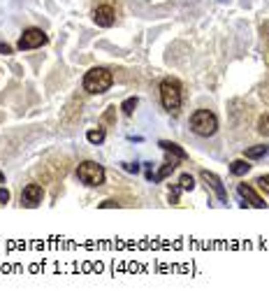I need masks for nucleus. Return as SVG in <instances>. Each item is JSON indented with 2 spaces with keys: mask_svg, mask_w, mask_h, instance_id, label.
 Returning <instances> with one entry per match:
<instances>
[{
  "mask_svg": "<svg viewBox=\"0 0 269 302\" xmlns=\"http://www.w3.org/2000/svg\"><path fill=\"white\" fill-rule=\"evenodd\" d=\"M10 200V191H5V188H0V202H7Z\"/></svg>",
  "mask_w": 269,
  "mask_h": 302,
  "instance_id": "obj_18",
  "label": "nucleus"
},
{
  "mask_svg": "<svg viewBox=\"0 0 269 302\" xmlns=\"http://www.w3.org/2000/svg\"><path fill=\"white\" fill-rule=\"evenodd\" d=\"M267 151H269L267 144H255V146H251V149H246V158H262Z\"/></svg>",
  "mask_w": 269,
  "mask_h": 302,
  "instance_id": "obj_10",
  "label": "nucleus"
},
{
  "mask_svg": "<svg viewBox=\"0 0 269 302\" xmlns=\"http://www.w3.org/2000/svg\"><path fill=\"white\" fill-rule=\"evenodd\" d=\"M77 177H79L84 184H88V186H100V184L105 181V170H102V165H98V163L86 161L77 167Z\"/></svg>",
  "mask_w": 269,
  "mask_h": 302,
  "instance_id": "obj_4",
  "label": "nucleus"
},
{
  "mask_svg": "<svg viewBox=\"0 0 269 302\" xmlns=\"http://www.w3.org/2000/svg\"><path fill=\"white\" fill-rule=\"evenodd\" d=\"M114 84V77H111V72L107 70V68H93V70L86 72L84 77V89L88 91V93H105V91H109V86Z\"/></svg>",
  "mask_w": 269,
  "mask_h": 302,
  "instance_id": "obj_1",
  "label": "nucleus"
},
{
  "mask_svg": "<svg viewBox=\"0 0 269 302\" xmlns=\"http://www.w3.org/2000/svg\"><path fill=\"white\" fill-rule=\"evenodd\" d=\"M3 181H5V175H3V172H0V184H3Z\"/></svg>",
  "mask_w": 269,
  "mask_h": 302,
  "instance_id": "obj_20",
  "label": "nucleus"
},
{
  "mask_svg": "<svg viewBox=\"0 0 269 302\" xmlns=\"http://www.w3.org/2000/svg\"><path fill=\"white\" fill-rule=\"evenodd\" d=\"M160 146H163L165 151H174V154H176L179 158H186V154H184V151H181L176 144H170V142H160Z\"/></svg>",
  "mask_w": 269,
  "mask_h": 302,
  "instance_id": "obj_14",
  "label": "nucleus"
},
{
  "mask_svg": "<svg viewBox=\"0 0 269 302\" xmlns=\"http://www.w3.org/2000/svg\"><path fill=\"white\" fill-rule=\"evenodd\" d=\"M10 47H7V45H0V54H10Z\"/></svg>",
  "mask_w": 269,
  "mask_h": 302,
  "instance_id": "obj_19",
  "label": "nucleus"
},
{
  "mask_svg": "<svg viewBox=\"0 0 269 302\" xmlns=\"http://www.w3.org/2000/svg\"><path fill=\"white\" fill-rule=\"evenodd\" d=\"M42 198H44V191H42V186H37V184H28V186L24 188V193H21V205L37 207L42 202Z\"/></svg>",
  "mask_w": 269,
  "mask_h": 302,
  "instance_id": "obj_6",
  "label": "nucleus"
},
{
  "mask_svg": "<svg viewBox=\"0 0 269 302\" xmlns=\"http://www.w3.org/2000/svg\"><path fill=\"white\" fill-rule=\"evenodd\" d=\"M255 184H258L260 191L269 193V175H267V177H258V181H255Z\"/></svg>",
  "mask_w": 269,
  "mask_h": 302,
  "instance_id": "obj_16",
  "label": "nucleus"
},
{
  "mask_svg": "<svg viewBox=\"0 0 269 302\" xmlns=\"http://www.w3.org/2000/svg\"><path fill=\"white\" fill-rule=\"evenodd\" d=\"M47 45V33L40 28H28L24 30V35L19 40V49H37V47Z\"/></svg>",
  "mask_w": 269,
  "mask_h": 302,
  "instance_id": "obj_5",
  "label": "nucleus"
},
{
  "mask_svg": "<svg viewBox=\"0 0 269 302\" xmlns=\"http://www.w3.org/2000/svg\"><path fill=\"white\" fill-rule=\"evenodd\" d=\"M88 142L91 144H100V142L105 140V131H102V128H98V131H88Z\"/></svg>",
  "mask_w": 269,
  "mask_h": 302,
  "instance_id": "obj_12",
  "label": "nucleus"
},
{
  "mask_svg": "<svg viewBox=\"0 0 269 302\" xmlns=\"http://www.w3.org/2000/svg\"><path fill=\"white\" fill-rule=\"evenodd\" d=\"M179 184H181V188H184V191H193V186H195V184H193V177H190V175L181 177Z\"/></svg>",
  "mask_w": 269,
  "mask_h": 302,
  "instance_id": "obj_15",
  "label": "nucleus"
},
{
  "mask_svg": "<svg viewBox=\"0 0 269 302\" xmlns=\"http://www.w3.org/2000/svg\"><path fill=\"white\" fill-rule=\"evenodd\" d=\"M190 128H193V133H197L202 137H211L218 131V119L209 110H197L190 116Z\"/></svg>",
  "mask_w": 269,
  "mask_h": 302,
  "instance_id": "obj_2",
  "label": "nucleus"
},
{
  "mask_svg": "<svg viewBox=\"0 0 269 302\" xmlns=\"http://www.w3.org/2000/svg\"><path fill=\"white\" fill-rule=\"evenodd\" d=\"M260 133H264V135H269V114L264 116L262 121H260Z\"/></svg>",
  "mask_w": 269,
  "mask_h": 302,
  "instance_id": "obj_17",
  "label": "nucleus"
},
{
  "mask_svg": "<svg viewBox=\"0 0 269 302\" xmlns=\"http://www.w3.org/2000/svg\"><path fill=\"white\" fill-rule=\"evenodd\" d=\"M134 107H137V98H128V100L121 105V110H123V114H132Z\"/></svg>",
  "mask_w": 269,
  "mask_h": 302,
  "instance_id": "obj_13",
  "label": "nucleus"
},
{
  "mask_svg": "<svg viewBox=\"0 0 269 302\" xmlns=\"http://www.w3.org/2000/svg\"><path fill=\"white\" fill-rule=\"evenodd\" d=\"M251 170V165L246 161H234L232 165H230V172L232 175H237V177H241V175H246V172Z\"/></svg>",
  "mask_w": 269,
  "mask_h": 302,
  "instance_id": "obj_11",
  "label": "nucleus"
},
{
  "mask_svg": "<svg viewBox=\"0 0 269 302\" xmlns=\"http://www.w3.org/2000/svg\"><path fill=\"white\" fill-rule=\"evenodd\" d=\"M93 21L98 26H102V28H109V26H114L116 14H114V10H111L109 5H102V7H98V10L93 12Z\"/></svg>",
  "mask_w": 269,
  "mask_h": 302,
  "instance_id": "obj_7",
  "label": "nucleus"
},
{
  "mask_svg": "<svg viewBox=\"0 0 269 302\" xmlns=\"http://www.w3.org/2000/svg\"><path fill=\"white\" fill-rule=\"evenodd\" d=\"M202 179L207 181V186H211L216 191V196L220 198V200H225L228 198V193H225V188H223V184H220V179L216 175H211V172H202Z\"/></svg>",
  "mask_w": 269,
  "mask_h": 302,
  "instance_id": "obj_8",
  "label": "nucleus"
},
{
  "mask_svg": "<svg viewBox=\"0 0 269 302\" xmlns=\"http://www.w3.org/2000/svg\"><path fill=\"white\" fill-rule=\"evenodd\" d=\"M237 191H239V196H241V198H246V200H249L253 207H264L262 198H260L258 193H255L251 186H246V184H239V186H237Z\"/></svg>",
  "mask_w": 269,
  "mask_h": 302,
  "instance_id": "obj_9",
  "label": "nucleus"
},
{
  "mask_svg": "<svg viewBox=\"0 0 269 302\" xmlns=\"http://www.w3.org/2000/svg\"><path fill=\"white\" fill-rule=\"evenodd\" d=\"M160 102L167 112H176L181 107V86L174 79H165L160 84Z\"/></svg>",
  "mask_w": 269,
  "mask_h": 302,
  "instance_id": "obj_3",
  "label": "nucleus"
}]
</instances>
